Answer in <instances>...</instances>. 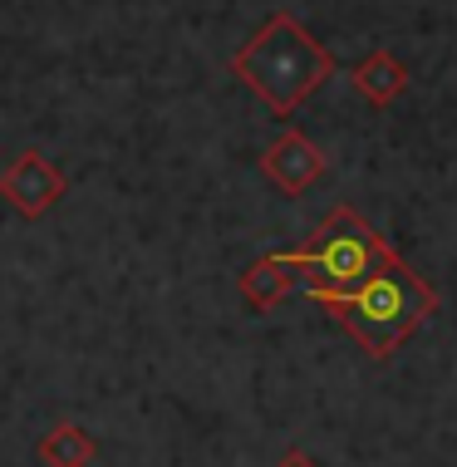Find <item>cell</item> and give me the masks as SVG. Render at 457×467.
<instances>
[{"instance_id": "4", "label": "cell", "mask_w": 457, "mask_h": 467, "mask_svg": "<svg viewBox=\"0 0 457 467\" xmlns=\"http://www.w3.org/2000/svg\"><path fill=\"white\" fill-rule=\"evenodd\" d=\"M0 197H5L20 217L40 222L45 212H55L59 197H65V172H59L45 153L30 148V153H20L5 172H0Z\"/></svg>"}, {"instance_id": "5", "label": "cell", "mask_w": 457, "mask_h": 467, "mask_svg": "<svg viewBox=\"0 0 457 467\" xmlns=\"http://www.w3.org/2000/svg\"><path fill=\"white\" fill-rule=\"evenodd\" d=\"M261 172H265V182L281 187L286 197H300V192H310V187L325 178V153H320V148H315L305 133L286 129V133L261 153Z\"/></svg>"}, {"instance_id": "3", "label": "cell", "mask_w": 457, "mask_h": 467, "mask_svg": "<svg viewBox=\"0 0 457 467\" xmlns=\"http://www.w3.org/2000/svg\"><path fill=\"white\" fill-rule=\"evenodd\" d=\"M389 256H399V251H393L354 207H335L310 232V242L300 251H286V261L305 275V296L310 300L345 296V290H354L369 271L384 266Z\"/></svg>"}, {"instance_id": "2", "label": "cell", "mask_w": 457, "mask_h": 467, "mask_svg": "<svg viewBox=\"0 0 457 467\" xmlns=\"http://www.w3.org/2000/svg\"><path fill=\"white\" fill-rule=\"evenodd\" d=\"M232 74L261 99L271 113L290 119L305 99L335 74V55L315 40L296 16H271L251 35L246 45L232 55Z\"/></svg>"}, {"instance_id": "9", "label": "cell", "mask_w": 457, "mask_h": 467, "mask_svg": "<svg viewBox=\"0 0 457 467\" xmlns=\"http://www.w3.org/2000/svg\"><path fill=\"white\" fill-rule=\"evenodd\" d=\"M275 467H320V462H315L310 452H300V448H296V452H286V458L275 462Z\"/></svg>"}, {"instance_id": "1", "label": "cell", "mask_w": 457, "mask_h": 467, "mask_svg": "<svg viewBox=\"0 0 457 467\" xmlns=\"http://www.w3.org/2000/svg\"><path fill=\"white\" fill-rule=\"evenodd\" d=\"M320 306L339 320L354 345L369 359H393L428 315L438 310V290L418 275L403 256H389L379 271H369L345 296H325Z\"/></svg>"}, {"instance_id": "6", "label": "cell", "mask_w": 457, "mask_h": 467, "mask_svg": "<svg viewBox=\"0 0 457 467\" xmlns=\"http://www.w3.org/2000/svg\"><path fill=\"white\" fill-rule=\"evenodd\" d=\"M349 84H354V94H364L374 109H389L393 99L409 89V65L393 59L389 49H369V55L349 69Z\"/></svg>"}, {"instance_id": "8", "label": "cell", "mask_w": 457, "mask_h": 467, "mask_svg": "<svg viewBox=\"0 0 457 467\" xmlns=\"http://www.w3.org/2000/svg\"><path fill=\"white\" fill-rule=\"evenodd\" d=\"M94 452H99V443L84 423H55L40 443H35V458L45 467H88Z\"/></svg>"}, {"instance_id": "7", "label": "cell", "mask_w": 457, "mask_h": 467, "mask_svg": "<svg viewBox=\"0 0 457 467\" xmlns=\"http://www.w3.org/2000/svg\"><path fill=\"white\" fill-rule=\"evenodd\" d=\"M296 266L286 261V251H275V256H261L256 266H246L241 271V296H246V306L251 310H275L281 300L290 296V285H296Z\"/></svg>"}]
</instances>
